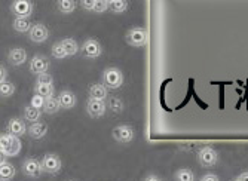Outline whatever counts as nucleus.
<instances>
[{"label": "nucleus", "instance_id": "obj_1", "mask_svg": "<svg viewBox=\"0 0 248 181\" xmlns=\"http://www.w3.org/2000/svg\"><path fill=\"white\" fill-rule=\"evenodd\" d=\"M21 140L19 137H15V135L5 132L0 137V151L5 156H16L21 151Z\"/></svg>", "mask_w": 248, "mask_h": 181}, {"label": "nucleus", "instance_id": "obj_2", "mask_svg": "<svg viewBox=\"0 0 248 181\" xmlns=\"http://www.w3.org/2000/svg\"><path fill=\"white\" fill-rule=\"evenodd\" d=\"M103 85L111 90H116L124 85V75L118 67H107V69L104 70Z\"/></svg>", "mask_w": 248, "mask_h": 181}, {"label": "nucleus", "instance_id": "obj_3", "mask_svg": "<svg viewBox=\"0 0 248 181\" xmlns=\"http://www.w3.org/2000/svg\"><path fill=\"white\" fill-rule=\"evenodd\" d=\"M198 162L204 168H213L218 162V153L211 146H204L198 150Z\"/></svg>", "mask_w": 248, "mask_h": 181}, {"label": "nucleus", "instance_id": "obj_4", "mask_svg": "<svg viewBox=\"0 0 248 181\" xmlns=\"http://www.w3.org/2000/svg\"><path fill=\"white\" fill-rule=\"evenodd\" d=\"M9 9L15 15V18H29L33 14L34 3L30 0H15L9 5Z\"/></svg>", "mask_w": 248, "mask_h": 181}, {"label": "nucleus", "instance_id": "obj_5", "mask_svg": "<svg viewBox=\"0 0 248 181\" xmlns=\"http://www.w3.org/2000/svg\"><path fill=\"white\" fill-rule=\"evenodd\" d=\"M40 164H42L43 172H48V174H58L61 171V168H62L61 159L57 154H54V153L45 154L40 159Z\"/></svg>", "mask_w": 248, "mask_h": 181}, {"label": "nucleus", "instance_id": "obj_6", "mask_svg": "<svg viewBox=\"0 0 248 181\" xmlns=\"http://www.w3.org/2000/svg\"><path fill=\"white\" fill-rule=\"evenodd\" d=\"M147 31L141 27H134L128 31L126 34V42L131 45V46H144V45L147 43Z\"/></svg>", "mask_w": 248, "mask_h": 181}, {"label": "nucleus", "instance_id": "obj_7", "mask_svg": "<svg viewBox=\"0 0 248 181\" xmlns=\"http://www.w3.org/2000/svg\"><path fill=\"white\" fill-rule=\"evenodd\" d=\"M135 137L134 128L131 125H118L113 129V138L119 143H131Z\"/></svg>", "mask_w": 248, "mask_h": 181}, {"label": "nucleus", "instance_id": "obj_8", "mask_svg": "<svg viewBox=\"0 0 248 181\" xmlns=\"http://www.w3.org/2000/svg\"><path fill=\"white\" fill-rule=\"evenodd\" d=\"M82 51H83V55L88 57V58H98L101 54H103V48H101V43L95 39H88L83 42L82 45Z\"/></svg>", "mask_w": 248, "mask_h": 181}, {"label": "nucleus", "instance_id": "obj_9", "mask_svg": "<svg viewBox=\"0 0 248 181\" xmlns=\"http://www.w3.org/2000/svg\"><path fill=\"white\" fill-rule=\"evenodd\" d=\"M48 69H49V61L46 60V57L43 55H34L30 61V72L40 76V75H45L48 73Z\"/></svg>", "mask_w": 248, "mask_h": 181}, {"label": "nucleus", "instance_id": "obj_10", "mask_svg": "<svg viewBox=\"0 0 248 181\" xmlns=\"http://www.w3.org/2000/svg\"><path fill=\"white\" fill-rule=\"evenodd\" d=\"M29 37L34 43H43L45 40H48V37H49V30H48V27L45 26V24L39 22V24H34L31 27V30L29 33Z\"/></svg>", "mask_w": 248, "mask_h": 181}, {"label": "nucleus", "instance_id": "obj_11", "mask_svg": "<svg viewBox=\"0 0 248 181\" xmlns=\"http://www.w3.org/2000/svg\"><path fill=\"white\" fill-rule=\"evenodd\" d=\"M106 110H107L106 101H98V100L89 98L88 103H86V111L93 118H101V116H104L106 115Z\"/></svg>", "mask_w": 248, "mask_h": 181}, {"label": "nucleus", "instance_id": "obj_12", "mask_svg": "<svg viewBox=\"0 0 248 181\" xmlns=\"http://www.w3.org/2000/svg\"><path fill=\"white\" fill-rule=\"evenodd\" d=\"M22 172L29 177H39L43 172L40 161L34 159V157H29L22 162Z\"/></svg>", "mask_w": 248, "mask_h": 181}, {"label": "nucleus", "instance_id": "obj_13", "mask_svg": "<svg viewBox=\"0 0 248 181\" xmlns=\"http://www.w3.org/2000/svg\"><path fill=\"white\" fill-rule=\"evenodd\" d=\"M27 131L29 128L26 126V122L22 119L14 118V119H9V122L6 123V132L15 135V137H21V135H24Z\"/></svg>", "mask_w": 248, "mask_h": 181}, {"label": "nucleus", "instance_id": "obj_14", "mask_svg": "<svg viewBox=\"0 0 248 181\" xmlns=\"http://www.w3.org/2000/svg\"><path fill=\"white\" fill-rule=\"evenodd\" d=\"M89 98L106 101L108 100V89L103 83H93L89 86Z\"/></svg>", "mask_w": 248, "mask_h": 181}, {"label": "nucleus", "instance_id": "obj_15", "mask_svg": "<svg viewBox=\"0 0 248 181\" xmlns=\"http://www.w3.org/2000/svg\"><path fill=\"white\" fill-rule=\"evenodd\" d=\"M8 61L12 65H22L27 61V51L24 48H12L8 52Z\"/></svg>", "mask_w": 248, "mask_h": 181}, {"label": "nucleus", "instance_id": "obj_16", "mask_svg": "<svg viewBox=\"0 0 248 181\" xmlns=\"http://www.w3.org/2000/svg\"><path fill=\"white\" fill-rule=\"evenodd\" d=\"M46 132H48V125L43 123V122H37V123L30 125L29 126V131H27V134L30 135L31 138H34V140L43 138L45 135H46Z\"/></svg>", "mask_w": 248, "mask_h": 181}, {"label": "nucleus", "instance_id": "obj_17", "mask_svg": "<svg viewBox=\"0 0 248 181\" xmlns=\"http://www.w3.org/2000/svg\"><path fill=\"white\" fill-rule=\"evenodd\" d=\"M58 98V101H60V106L62 107V108H72V107H75V104H76V95L72 92V90H61L60 92V95L57 97Z\"/></svg>", "mask_w": 248, "mask_h": 181}, {"label": "nucleus", "instance_id": "obj_18", "mask_svg": "<svg viewBox=\"0 0 248 181\" xmlns=\"http://www.w3.org/2000/svg\"><path fill=\"white\" fill-rule=\"evenodd\" d=\"M15 172H16V169L11 162H8V161L0 162V177H2V180H6V181L12 180L15 177Z\"/></svg>", "mask_w": 248, "mask_h": 181}, {"label": "nucleus", "instance_id": "obj_19", "mask_svg": "<svg viewBox=\"0 0 248 181\" xmlns=\"http://www.w3.org/2000/svg\"><path fill=\"white\" fill-rule=\"evenodd\" d=\"M40 118H42V111L39 108L31 107V106L26 107V110H24V121L26 122H30L33 125V123L40 122Z\"/></svg>", "mask_w": 248, "mask_h": 181}, {"label": "nucleus", "instance_id": "obj_20", "mask_svg": "<svg viewBox=\"0 0 248 181\" xmlns=\"http://www.w3.org/2000/svg\"><path fill=\"white\" fill-rule=\"evenodd\" d=\"M31 27L33 26L29 18H15L14 19V29L18 33H30Z\"/></svg>", "mask_w": 248, "mask_h": 181}, {"label": "nucleus", "instance_id": "obj_21", "mask_svg": "<svg viewBox=\"0 0 248 181\" xmlns=\"http://www.w3.org/2000/svg\"><path fill=\"white\" fill-rule=\"evenodd\" d=\"M60 43H61V46L65 49V52H67V55H69V57H72V55L79 52V45H78V42L75 39L67 37V39H62Z\"/></svg>", "mask_w": 248, "mask_h": 181}, {"label": "nucleus", "instance_id": "obj_22", "mask_svg": "<svg viewBox=\"0 0 248 181\" xmlns=\"http://www.w3.org/2000/svg\"><path fill=\"white\" fill-rule=\"evenodd\" d=\"M55 8L62 14H72L78 8V3L75 0H57Z\"/></svg>", "mask_w": 248, "mask_h": 181}, {"label": "nucleus", "instance_id": "obj_23", "mask_svg": "<svg viewBox=\"0 0 248 181\" xmlns=\"http://www.w3.org/2000/svg\"><path fill=\"white\" fill-rule=\"evenodd\" d=\"M60 108H61V106H60V101H58V98H55V97H51V98H46V100H45L43 111L46 113V115H54V113H57Z\"/></svg>", "mask_w": 248, "mask_h": 181}, {"label": "nucleus", "instance_id": "obj_24", "mask_svg": "<svg viewBox=\"0 0 248 181\" xmlns=\"http://www.w3.org/2000/svg\"><path fill=\"white\" fill-rule=\"evenodd\" d=\"M129 8V2L128 0H111L108 9L113 14H124L126 12Z\"/></svg>", "mask_w": 248, "mask_h": 181}, {"label": "nucleus", "instance_id": "obj_25", "mask_svg": "<svg viewBox=\"0 0 248 181\" xmlns=\"http://www.w3.org/2000/svg\"><path fill=\"white\" fill-rule=\"evenodd\" d=\"M34 94H37L43 98H51V97H54V85H36Z\"/></svg>", "mask_w": 248, "mask_h": 181}, {"label": "nucleus", "instance_id": "obj_26", "mask_svg": "<svg viewBox=\"0 0 248 181\" xmlns=\"http://www.w3.org/2000/svg\"><path fill=\"white\" fill-rule=\"evenodd\" d=\"M107 106L110 107V110L116 113V115H119V113L124 111V101L118 97H110L108 101H107Z\"/></svg>", "mask_w": 248, "mask_h": 181}, {"label": "nucleus", "instance_id": "obj_27", "mask_svg": "<svg viewBox=\"0 0 248 181\" xmlns=\"http://www.w3.org/2000/svg\"><path fill=\"white\" fill-rule=\"evenodd\" d=\"M175 181H195V174L187 168H182L175 172Z\"/></svg>", "mask_w": 248, "mask_h": 181}, {"label": "nucleus", "instance_id": "obj_28", "mask_svg": "<svg viewBox=\"0 0 248 181\" xmlns=\"http://www.w3.org/2000/svg\"><path fill=\"white\" fill-rule=\"evenodd\" d=\"M15 90H16L15 85L11 83L9 80H5V82L0 83V94H2L3 97H11V95H14V94H15Z\"/></svg>", "mask_w": 248, "mask_h": 181}, {"label": "nucleus", "instance_id": "obj_29", "mask_svg": "<svg viewBox=\"0 0 248 181\" xmlns=\"http://www.w3.org/2000/svg\"><path fill=\"white\" fill-rule=\"evenodd\" d=\"M51 54H52V57H54V58H57V60H64V58L69 57V55H67V52H65V49L61 46V43H60V42H58V43H55L54 46H52Z\"/></svg>", "mask_w": 248, "mask_h": 181}, {"label": "nucleus", "instance_id": "obj_30", "mask_svg": "<svg viewBox=\"0 0 248 181\" xmlns=\"http://www.w3.org/2000/svg\"><path fill=\"white\" fill-rule=\"evenodd\" d=\"M110 6V2L107 0H95V5H94V11L93 12H97V14H103L108 9Z\"/></svg>", "mask_w": 248, "mask_h": 181}, {"label": "nucleus", "instance_id": "obj_31", "mask_svg": "<svg viewBox=\"0 0 248 181\" xmlns=\"http://www.w3.org/2000/svg\"><path fill=\"white\" fill-rule=\"evenodd\" d=\"M36 85H54V77L49 73L40 75L36 79Z\"/></svg>", "mask_w": 248, "mask_h": 181}, {"label": "nucleus", "instance_id": "obj_32", "mask_svg": "<svg viewBox=\"0 0 248 181\" xmlns=\"http://www.w3.org/2000/svg\"><path fill=\"white\" fill-rule=\"evenodd\" d=\"M45 100H46V98H43V97H40V95L34 94V95L31 97V100H30V106H31V107H36V108H39V110H40V108L43 110Z\"/></svg>", "mask_w": 248, "mask_h": 181}, {"label": "nucleus", "instance_id": "obj_33", "mask_svg": "<svg viewBox=\"0 0 248 181\" xmlns=\"http://www.w3.org/2000/svg\"><path fill=\"white\" fill-rule=\"evenodd\" d=\"M95 0H80V6L86 11H94Z\"/></svg>", "mask_w": 248, "mask_h": 181}, {"label": "nucleus", "instance_id": "obj_34", "mask_svg": "<svg viewBox=\"0 0 248 181\" xmlns=\"http://www.w3.org/2000/svg\"><path fill=\"white\" fill-rule=\"evenodd\" d=\"M201 181H220V178L216 174H205L201 178Z\"/></svg>", "mask_w": 248, "mask_h": 181}, {"label": "nucleus", "instance_id": "obj_35", "mask_svg": "<svg viewBox=\"0 0 248 181\" xmlns=\"http://www.w3.org/2000/svg\"><path fill=\"white\" fill-rule=\"evenodd\" d=\"M144 181H162V178H161V177H157V175H155V174H150V175L146 177Z\"/></svg>", "mask_w": 248, "mask_h": 181}, {"label": "nucleus", "instance_id": "obj_36", "mask_svg": "<svg viewBox=\"0 0 248 181\" xmlns=\"http://www.w3.org/2000/svg\"><path fill=\"white\" fill-rule=\"evenodd\" d=\"M241 181H248V171H245V172H242L239 177H238Z\"/></svg>", "mask_w": 248, "mask_h": 181}, {"label": "nucleus", "instance_id": "obj_37", "mask_svg": "<svg viewBox=\"0 0 248 181\" xmlns=\"http://www.w3.org/2000/svg\"><path fill=\"white\" fill-rule=\"evenodd\" d=\"M232 181H241V180H239V178L236 177V178H235V180H232Z\"/></svg>", "mask_w": 248, "mask_h": 181}, {"label": "nucleus", "instance_id": "obj_38", "mask_svg": "<svg viewBox=\"0 0 248 181\" xmlns=\"http://www.w3.org/2000/svg\"><path fill=\"white\" fill-rule=\"evenodd\" d=\"M0 181H6V180H0Z\"/></svg>", "mask_w": 248, "mask_h": 181}, {"label": "nucleus", "instance_id": "obj_39", "mask_svg": "<svg viewBox=\"0 0 248 181\" xmlns=\"http://www.w3.org/2000/svg\"><path fill=\"white\" fill-rule=\"evenodd\" d=\"M67 181H73V180H67Z\"/></svg>", "mask_w": 248, "mask_h": 181}]
</instances>
